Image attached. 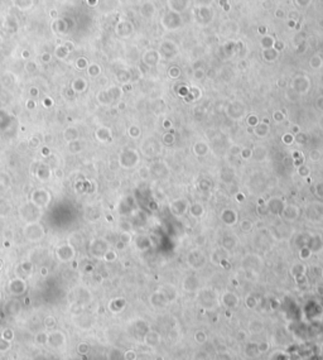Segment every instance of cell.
Returning a JSON list of instances; mask_svg holds the SVG:
<instances>
[{
  "label": "cell",
  "instance_id": "1",
  "mask_svg": "<svg viewBox=\"0 0 323 360\" xmlns=\"http://www.w3.org/2000/svg\"><path fill=\"white\" fill-rule=\"evenodd\" d=\"M48 345H51L52 348H59L61 345L64 344V335L62 334V332L59 331H56V332H52L51 335H48Z\"/></svg>",
  "mask_w": 323,
  "mask_h": 360
},
{
  "label": "cell",
  "instance_id": "2",
  "mask_svg": "<svg viewBox=\"0 0 323 360\" xmlns=\"http://www.w3.org/2000/svg\"><path fill=\"white\" fill-rule=\"evenodd\" d=\"M88 351H90V346H88V344H86V342H80V344L77 345V353H78L80 355H86Z\"/></svg>",
  "mask_w": 323,
  "mask_h": 360
},
{
  "label": "cell",
  "instance_id": "3",
  "mask_svg": "<svg viewBox=\"0 0 323 360\" xmlns=\"http://www.w3.org/2000/svg\"><path fill=\"white\" fill-rule=\"evenodd\" d=\"M35 341L37 344H40V345H46L48 342V335L44 334V332H40V334H37L35 336Z\"/></svg>",
  "mask_w": 323,
  "mask_h": 360
},
{
  "label": "cell",
  "instance_id": "4",
  "mask_svg": "<svg viewBox=\"0 0 323 360\" xmlns=\"http://www.w3.org/2000/svg\"><path fill=\"white\" fill-rule=\"evenodd\" d=\"M10 349V341L0 337V353H6Z\"/></svg>",
  "mask_w": 323,
  "mask_h": 360
},
{
  "label": "cell",
  "instance_id": "5",
  "mask_svg": "<svg viewBox=\"0 0 323 360\" xmlns=\"http://www.w3.org/2000/svg\"><path fill=\"white\" fill-rule=\"evenodd\" d=\"M2 337L8 340V341H11L13 337H14V332H13V330H10V329H5L3 331V334H2Z\"/></svg>",
  "mask_w": 323,
  "mask_h": 360
},
{
  "label": "cell",
  "instance_id": "6",
  "mask_svg": "<svg viewBox=\"0 0 323 360\" xmlns=\"http://www.w3.org/2000/svg\"><path fill=\"white\" fill-rule=\"evenodd\" d=\"M55 325H56V321H55V318H53L52 316H48L47 318H46V326L47 327H55Z\"/></svg>",
  "mask_w": 323,
  "mask_h": 360
},
{
  "label": "cell",
  "instance_id": "7",
  "mask_svg": "<svg viewBox=\"0 0 323 360\" xmlns=\"http://www.w3.org/2000/svg\"><path fill=\"white\" fill-rule=\"evenodd\" d=\"M124 358H125V360H135V353L134 351H128L125 355H124Z\"/></svg>",
  "mask_w": 323,
  "mask_h": 360
},
{
  "label": "cell",
  "instance_id": "8",
  "mask_svg": "<svg viewBox=\"0 0 323 360\" xmlns=\"http://www.w3.org/2000/svg\"><path fill=\"white\" fill-rule=\"evenodd\" d=\"M38 360H42V359H38Z\"/></svg>",
  "mask_w": 323,
  "mask_h": 360
}]
</instances>
